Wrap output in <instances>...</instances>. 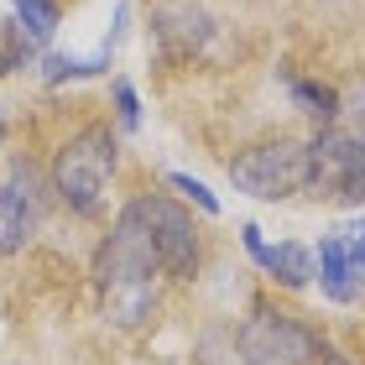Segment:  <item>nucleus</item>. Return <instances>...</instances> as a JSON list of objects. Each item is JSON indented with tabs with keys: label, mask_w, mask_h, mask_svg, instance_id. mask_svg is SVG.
Segmentation results:
<instances>
[{
	"label": "nucleus",
	"mask_w": 365,
	"mask_h": 365,
	"mask_svg": "<svg viewBox=\"0 0 365 365\" xmlns=\"http://www.w3.org/2000/svg\"><path fill=\"white\" fill-rule=\"evenodd\" d=\"M89 277H94V292H99V313L115 329H141L157 313L162 267H157V245H152V230H146V214H141L136 198L115 214L110 235L94 251Z\"/></svg>",
	"instance_id": "nucleus-1"
},
{
	"label": "nucleus",
	"mask_w": 365,
	"mask_h": 365,
	"mask_svg": "<svg viewBox=\"0 0 365 365\" xmlns=\"http://www.w3.org/2000/svg\"><path fill=\"white\" fill-rule=\"evenodd\" d=\"M120 168V136L110 125H84L53 152L47 193L58 198L73 220H99L110 198V178Z\"/></svg>",
	"instance_id": "nucleus-2"
},
{
	"label": "nucleus",
	"mask_w": 365,
	"mask_h": 365,
	"mask_svg": "<svg viewBox=\"0 0 365 365\" xmlns=\"http://www.w3.org/2000/svg\"><path fill=\"white\" fill-rule=\"evenodd\" d=\"M235 344L245 365H319L324 360V334L313 329L303 313L272 303V297H256L245 308V319L235 324Z\"/></svg>",
	"instance_id": "nucleus-3"
},
{
	"label": "nucleus",
	"mask_w": 365,
	"mask_h": 365,
	"mask_svg": "<svg viewBox=\"0 0 365 365\" xmlns=\"http://www.w3.org/2000/svg\"><path fill=\"white\" fill-rule=\"evenodd\" d=\"M303 193L319 204H365V136L339 125H319L303 141Z\"/></svg>",
	"instance_id": "nucleus-4"
},
{
	"label": "nucleus",
	"mask_w": 365,
	"mask_h": 365,
	"mask_svg": "<svg viewBox=\"0 0 365 365\" xmlns=\"http://www.w3.org/2000/svg\"><path fill=\"white\" fill-rule=\"evenodd\" d=\"M230 182H235V193L261 198V204H282V198L303 193V141L272 136L245 146L230 157Z\"/></svg>",
	"instance_id": "nucleus-5"
},
{
	"label": "nucleus",
	"mask_w": 365,
	"mask_h": 365,
	"mask_svg": "<svg viewBox=\"0 0 365 365\" xmlns=\"http://www.w3.org/2000/svg\"><path fill=\"white\" fill-rule=\"evenodd\" d=\"M141 214H146V230H152V245H157V267L168 282H193L198 267H204V235H198L193 214L168 193H141L136 198Z\"/></svg>",
	"instance_id": "nucleus-6"
},
{
	"label": "nucleus",
	"mask_w": 365,
	"mask_h": 365,
	"mask_svg": "<svg viewBox=\"0 0 365 365\" xmlns=\"http://www.w3.org/2000/svg\"><path fill=\"white\" fill-rule=\"evenodd\" d=\"M42 178L26 168V162H16V168L0 178V256H16L26 251V240L37 235L42 225Z\"/></svg>",
	"instance_id": "nucleus-7"
},
{
	"label": "nucleus",
	"mask_w": 365,
	"mask_h": 365,
	"mask_svg": "<svg viewBox=\"0 0 365 365\" xmlns=\"http://www.w3.org/2000/svg\"><path fill=\"white\" fill-rule=\"evenodd\" d=\"M152 37L168 63H188L214 42V16L198 0H162L152 11Z\"/></svg>",
	"instance_id": "nucleus-8"
},
{
	"label": "nucleus",
	"mask_w": 365,
	"mask_h": 365,
	"mask_svg": "<svg viewBox=\"0 0 365 365\" xmlns=\"http://www.w3.org/2000/svg\"><path fill=\"white\" fill-rule=\"evenodd\" d=\"M313 261H319V287H324L329 303H360V292H365V272L355 267V256H350V245H344L339 230L319 240Z\"/></svg>",
	"instance_id": "nucleus-9"
},
{
	"label": "nucleus",
	"mask_w": 365,
	"mask_h": 365,
	"mask_svg": "<svg viewBox=\"0 0 365 365\" xmlns=\"http://www.w3.org/2000/svg\"><path fill=\"white\" fill-rule=\"evenodd\" d=\"M256 267L267 272L277 287H308L313 277H319V261L303 240H282V245H267V251L256 256Z\"/></svg>",
	"instance_id": "nucleus-10"
},
{
	"label": "nucleus",
	"mask_w": 365,
	"mask_h": 365,
	"mask_svg": "<svg viewBox=\"0 0 365 365\" xmlns=\"http://www.w3.org/2000/svg\"><path fill=\"white\" fill-rule=\"evenodd\" d=\"M287 94H292V105L303 110L313 125H334V120H339V110H344V105H339V94L329 89V84H313V78H292Z\"/></svg>",
	"instance_id": "nucleus-11"
},
{
	"label": "nucleus",
	"mask_w": 365,
	"mask_h": 365,
	"mask_svg": "<svg viewBox=\"0 0 365 365\" xmlns=\"http://www.w3.org/2000/svg\"><path fill=\"white\" fill-rule=\"evenodd\" d=\"M193 365H245L240 344H235V329L230 324H204L193 339Z\"/></svg>",
	"instance_id": "nucleus-12"
},
{
	"label": "nucleus",
	"mask_w": 365,
	"mask_h": 365,
	"mask_svg": "<svg viewBox=\"0 0 365 365\" xmlns=\"http://www.w3.org/2000/svg\"><path fill=\"white\" fill-rule=\"evenodd\" d=\"M11 21L26 31L37 47H47L53 42V31H58V0H11Z\"/></svg>",
	"instance_id": "nucleus-13"
},
{
	"label": "nucleus",
	"mask_w": 365,
	"mask_h": 365,
	"mask_svg": "<svg viewBox=\"0 0 365 365\" xmlns=\"http://www.w3.org/2000/svg\"><path fill=\"white\" fill-rule=\"evenodd\" d=\"M110 53H115V47H105V53H94V58H73V53H47V58H42V78H47V84H68V78H89V73H105V68H110Z\"/></svg>",
	"instance_id": "nucleus-14"
},
{
	"label": "nucleus",
	"mask_w": 365,
	"mask_h": 365,
	"mask_svg": "<svg viewBox=\"0 0 365 365\" xmlns=\"http://www.w3.org/2000/svg\"><path fill=\"white\" fill-rule=\"evenodd\" d=\"M168 182H173V188H178L182 198H188V204H198L204 214H220V198H214L198 178H188V173H168Z\"/></svg>",
	"instance_id": "nucleus-15"
},
{
	"label": "nucleus",
	"mask_w": 365,
	"mask_h": 365,
	"mask_svg": "<svg viewBox=\"0 0 365 365\" xmlns=\"http://www.w3.org/2000/svg\"><path fill=\"white\" fill-rule=\"evenodd\" d=\"M115 120H120L125 130L141 125V99H136V89H130V78H115Z\"/></svg>",
	"instance_id": "nucleus-16"
},
{
	"label": "nucleus",
	"mask_w": 365,
	"mask_h": 365,
	"mask_svg": "<svg viewBox=\"0 0 365 365\" xmlns=\"http://www.w3.org/2000/svg\"><path fill=\"white\" fill-rule=\"evenodd\" d=\"M240 235H245V251H251V256H261V251H267V240H261V230H256V225H245Z\"/></svg>",
	"instance_id": "nucleus-17"
},
{
	"label": "nucleus",
	"mask_w": 365,
	"mask_h": 365,
	"mask_svg": "<svg viewBox=\"0 0 365 365\" xmlns=\"http://www.w3.org/2000/svg\"><path fill=\"white\" fill-rule=\"evenodd\" d=\"M0 146H6V115H0Z\"/></svg>",
	"instance_id": "nucleus-18"
}]
</instances>
